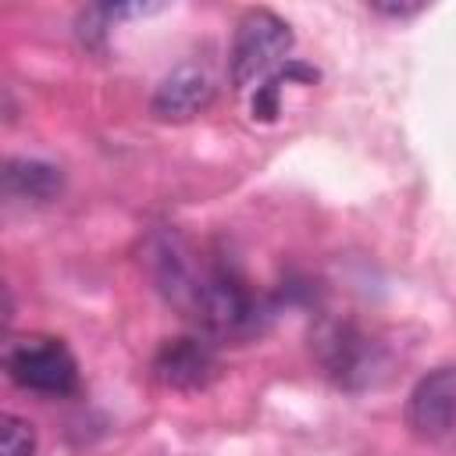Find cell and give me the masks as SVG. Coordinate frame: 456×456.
<instances>
[{
    "label": "cell",
    "instance_id": "cell-1",
    "mask_svg": "<svg viewBox=\"0 0 456 456\" xmlns=\"http://www.w3.org/2000/svg\"><path fill=\"white\" fill-rule=\"evenodd\" d=\"M150 271L157 289L210 338H249L267 317V306L239 267L224 260H196V253L178 235L164 232L153 239Z\"/></svg>",
    "mask_w": 456,
    "mask_h": 456
},
{
    "label": "cell",
    "instance_id": "cell-2",
    "mask_svg": "<svg viewBox=\"0 0 456 456\" xmlns=\"http://www.w3.org/2000/svg\"><path fill=\"white\" fill-rule=\"evenodd\" d=\"M292 28L285 18H278L267 7H253L239 18L232 53H228V71L235 89H256L271 75H278L289 64L292 53Z\"/></svg>",
    "mask_w": 456,
    "mask_h": 456
},
{
    "label": "cell",
    "instance_id": "cell-3",
    "mask_svg": "<svg viewBox=\"0 0 456 456\" xmlns=\"http://www.w3.org/2000/svg\"><path fill=\"white\" fill-rule=\"evenodd\" d=\"M4 370L18 388L36 395H71L78 388L75 353L50 335L11 338L4 349Z\"/></svg>",
    "mask_w": 456,
    "mask_h": 456
},
{
    "label": "cell",
    "instance_id": "cell-4",
    "mask_svg": "<svg viewBox=\"0 0 456 456\" xmlns=\"http://www.w3.org/2000/svg\"><path fill=\"white\" fill-rule=\"evenodd\" d=\"M406 424L428 445H456V363L435 367L413 385Z\"/></svg>",
    "mask_w": 456,
    "mask_h": 456
},
{
    "label": "cell",
    "instance_id": "cell-5",
    "mask_svg": "<svg viewBox=\"0 0 456 456\" xmlns=\"http://www.w3.org/2000/svg\"><path fill=\"white\" fill-rule=\"evenodd\" d=\"M214 93H217V78L210 75V68L200 61H185L160 78L150 107L160 121H189L214 103Z\"/></svg>",
    "mask_w": 456,
    "mask_h": 456
},
{
    "label": "cell",
    "instance_id": "cell-6",
    "mask_svg": "<svg viewBox=\"0 0 456 456\" xmlns=\"http://www.w3.org/2000/svg\"><path fill=\"white\" fill-rule=\"evenodd\" d=\"M153 378L175 392L207 388L217 378V353L207 338H167L153 356Z\"/></svg>",
    "mask_w": 456,
    "mask_h": 456
},
{
    "label": "cell",
    "instance_id": "cell-7",
    "mask_svg": "<svg viewBox=\"0 0 456 456\" xmlns=\"http://www.w3.org/2000/svg\"><path fill=\"white\" fill-rule=\"evenodd\" d=\"M4 189H7L11 200L50 203L64 189V175H61V167H53L46 160H25V157H18V160H7Z\"/></svg>",
    "mask_w": 456,
    "mask_h": 456
},
{
    "label": "cell",
    "instance_id": "cell-8",
    "mask_svg": "<svg viewBox=\"0 0 456 456\" xmlns=\"http://www.w3.org/2000/svg\"><path fill=\"white\" fill-rule=\"evenodd\" d=\"M0 456H36V428L25 417H0Z\"/></svg>",
    "mask_w": 456,
    "mask_h": 456
},
{
    "label": "cell",
    "instance_id": "cell-9",
    "mask_svg": "<svg viewBox=\"0 0 456 456\" xmlns=\"http://www.w3.org/2000/svg\"><path fill=\"white\" fill-rule=\"evenodd\" d=\"M370 11L388 14V18H413L424 11V4H370Z\"/></svg>",
    "mask_w": 456,
    "mask_h": 456
}]
</instances>
